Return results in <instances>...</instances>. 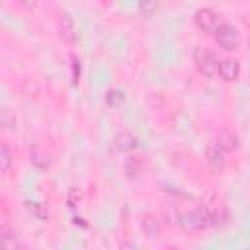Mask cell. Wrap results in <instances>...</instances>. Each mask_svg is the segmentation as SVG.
I'll return each mask as SVG.
<instances>
[{
    "mask_svg": "<svg viewBox=\"0 0 250 250\" xmlns=\"http://www.w3.org/2000/svg\"><path fill=\"white\" fill-rule=\"evenodd\" d=\"M29 160H31V164H33L37 170H47V168L51 166V156H49V152H47L45 148H41L39 145H35V146L29 148Z\"/></svg>",
    "mask_w": 250,
    "mask_h": 250,
    "instance_id": "9c48e42d",
    "label": "cell"
},
{
    "mask_svg": "<svg viewBox=\"0 0 250 250\" xmlns=\"http://www.w3.org/2000/svg\"><path fill=\"white\" fill-rule=\"evenodd\" d=\"M0 246L2 248H20L21 242L18 240L16 230L10 225H2L0 227Z\"/></svg>",
    "mask_w": 250,
    "mask_h": 250,
    "instance_id": "8fae6325",
    "label": "cell"
},
{
    "mask_svg": "<svg viewBox=\"0 0 250 250\" xmlns=\"http://www.w3.org/2000/svg\"><path fill=\"white\" fill-rule=\"evenodd\" d=\"M72 59V78H74V82L78 80V74H80V64H78V61L74 59V57H70Z\"/></svg>",
    "mask_w": 250,
    "mask_h": 250,
    "instance_id": "ffe728a7",
    "label": "cell"
},
{
    "mask_svg": "<svg viewBox=\"0 0 250 250\" xmlns=\"http://www.w3.org/2000/svg\"><path fill=\"white\" fill-rule=\"evenodd\" d=\"M121 100H123V94H121L119 90H109L107 96H105V102H107L109 105H113V107H117V105L121 104Z\"/></svg>",
    "mask_w": 250,
    "mask_h": 250,
    "instance_id": "e0dca14e",
    "label": "cell"
},
{
    "mask_svg": "<svg viewBox=\"0 0 250 250\" xmlns=\"http://www.w3.org/2000/svg\"><path fill=\"white\" fill-rule=\"evenodd\" d=\"M217 76H221V80H225V82L238 80V76H240V62L236 59H223V61H219Z\"/></svg>",
    "mask_w": 250,
    "mask_h": 250,
    "instance_id": "8992f818",
    "label": "cell"
},
{
    "mask_svg": "<svg viewBox=\"0 0 250 250\" xmlns=\"http://www.w3.org/2000/svg\"><path fill=\"white\" fill-rule=\"evenodd\" d=\"M193 23L203 33H213V29L219 25V18L211 8H199L193 14Z\"/></svg>",
    "mask_w": 250,
    "mask_h": 250,
    "instance_id": "5b68a950",
    "label": "cell"
},
{
    "mask_svg": "<svg viewBox=\"0 0 250 250\" xmlns=\"http://www.w3.org/2000/svg\"><path fill=\"white\" fill-rule=\"evenodd\" d=\"M215 145L223 150V152H232V150H238L240 146V139L236 133L232 131H219V135L215 137Z\"/></svg>",
    "mask_w": 250,
    "mask_h": 250,
    "instance_id": "ba28073f",
    "label": "cell"
},
{
    "mask_svg": "<svg viewBox=\"0 0 250 250\" xmlns=\"http://www.w3.org/2000/svg\"><path fill=\"white\" fill-rule=\"evenodd\" d=\"M59 37L64 43H74L76 41V27H74V20L68 12H62L59 18Z\"/></svg>",
    "mask_w": 250,
    "mask_h": 250,
    "instance_id": "52a82bcc",
    "label": "cell"
},
{
    "mask_svg": "<svg viewBox=\"0 0 250 250\" xmlns=\"http://www.w3.org/2000/svg\"><path fill=\"white\" fill-rule=\"evenodd\" d=\"M193 64L199 74L205 78H217V68H219V59L215 57L213 51L205 47H195L193 49Z\"/></svg>",
    "mask_w": 250,
    "mask_h": 250,
    "instance_id": "7a4b0ae2",
    "label": "cell"
},
{
    "mask_svg": "<svg viewBox=\"0 0 250 250\" xmlns=\"http://www.w3.org/2000/svg\"><path fill=\"white\" fill-rule=\"evenodd\" d=\"M18 4L21 8H25V10H33L37 6V0H18Z\"/></svg>",
    "mask_w": 250,
    "mask_h": 250,
    "instance_id": "d6986e66",
    "label": "cell"
},
{
    "mask_svg": "<svg viewBox=\"0 0 250 250\" xmlns=\"http://www.w3.org/2000/svg\"><path fill=\"white\" fill-rule=\"evenodd\" d=\"M113 141H115L117 150H121V152H131L137 146V137L131 131H119Z\"/></svg>",
    "mask_w": 250,
    "mask_h": 250,
    "instance_id": "30bf717a",
    "label": "cell"
},
{
    "mask_svg": "<svg viewBox=\"0 0 250 250\" xmlns=\"http://www.w3.org/2000/svg\"><path fill=\"white\" fill-rule=\"evenodd\" d=\"M178 223L186 230H205L213 227V211L207 207H195L188 213H182Z\"/></svg>",
    "mask_w": 250,
    "mask_h": 250,
    "instance_id": "6da1fadb",
    "label": "cell"
},
{
    "mask_svg": "<svg viewBox=\"0 0 250 250\" xmlns=\"http://www.w3.org/2000/svg\"><path fill=\"white\" fill-rule=\"evenodd\" d=\"M80 191L76 189V188H70L68 189V195H66V203H68V207H76V203L80 201Z\"/></svg>",
    "mask_w": 250,
    "mask_h": 250,
    "instance_id": "ac0fdd59",
    "label": "cell"
},
{
    "mask_svg": "<svg viewBox=\"0 0 250 250\" xmlns=\"http://www.w3.org/2000/svg\"><path fill=\"white\" fill-rule=\"evenodd\" d=\"M12 162H14V154H12L10 146L6 143H0V172L10 170Z\"/></svg>",
    "mask_w": 250,
    "mask_h": 250,
    "instance_id": "9a60e30c",
    "label": "cell"
},
{
    "mask_svg": "<svg viewBox=\"0 0 250 250\" xmlns=\"http://www.w3.org/2000/svg\"><path fill=\"white\" fill-rule=\"evenodd\" d=\"M158 10V2L156 0H139V12L145 18H152Z\"/></svg>",
    "mask_w": 250,
    "mask_h": 250,
    "instance_id": "2e32d148",
    "label": "cell"
},
{
    "mask_svg": "<svg viewBox=\"0 0 250 250\" xmlns=\"http://www.w3.org/2000/svg\"><path fill=\"white\" fill-rule=\"evenodd\" d=\"M141 229H143V232H145L148 238H158V236H160V223H158V219L152 217V215H145V217H143Z\"/></svg>",
    "mask_w": 250,
    "mask_h": 250,
    "instance_id": "7c38bea8",
    "label": "cell"
},
{
    "mask_svg": "<svg viewBox=\"0 0 250 250\" xmlns=\"http://www.w3.org/2000/svg\"><path fill=\"white\" fill-rule=\"evenodd\" d=\"M227 152H223L215 143L207 146L205 150V162H207V168L211 170V174L219 176L225 172V166H227Z\"/></svg>",
    "mask_w": 250,
    "mask_h": 250,
    "instance_id": "277c9868",
    "label": "cell"
},
{
    "mask_svg": "<svg viewBox=\"0 0 250 250\" xmlns=\"http://www.w3.org/2000/svg\"><path fill=\"white\" fill-rule=\"evenodd\" d=\"M123 170L129 178H137L143 170V158H139L137 154H129L125 156V162H123Z\"/></svg>",
    "mask_w": 250,
    "mask_h": 250,
    "instance_id": "4fadbf2b",
    "label": "cell"
},
{
    "mask_svg": "<svg viewBox=\"0 0 250 250\" xmlns=\"http://www.w3.org/2000/svg\"><path fill=\"white\" fill-rule=\"evenodd\" d=\"M213 35H215V43L225 51H236L242 41L240 31L232 23H219L213 29Z\"/></svg>",
    "mask_w": 250,
    "mask_h": 250,
    "instance_id": "3957f363",
    "label": "cell"
},
{
    "mask_svg": "<svg viewBox=\"0 0 250 250\" xmlns=\"http://www.w3.org/2000/svg\"><path fill=\"white\" fill-rule=\"evenodd\" d=\"M25 209H27L33 217H37L39 221H47V219H49V211H47V207H45L43 203H37V201H25Z\"/></svg>",
    "mask_w": 250,
    "mask_h": 250,
    "instance_id": "5bb4252c",
    "label": "cell"
}]
</instances>
